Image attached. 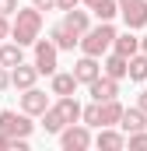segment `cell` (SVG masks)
Segmentation results:
<instances>
[{
	"instance_id": "1",
	"label": "cell",
	"mask_w": 147,
	"mask_h": 151,
	"mask_svg": "<svg viewBox=\"0 0 147 151\" xmlns=\"http://www.w3.org/2000/svg\"><path fill=\"white\" fill-rule=\"evenodd\" d=\"M39 35H42V11H39L35 4L32 7H18V14H14V21H11V39L14 42H21V46H35Z\"/></svg>"
},
{
	"instance_id": "2",
	"label": "cell",
	"mask_w": 147,
	"mask_h": 151,
	"mask_svg": "<svg viewBox=\"0 0 147 151\" xmlns=\"http://www.w3.org/2000/svg\"><path fill=\"white\" fill-rule=\"evenodd\" d=\"M116 28H112V21H102V25H91L84 35H81V53H88V56H102L105 49H112V42H116Z\"/></svg>"
},
{
	"instance_id": "3",
	"label": "cell",
	"mask_w": 147,
	"mask_h": 151,
	"mask_svg": "<svg viewBox=\"0 0 147 151\" xmlns=\"http://www.w3.org/2000/svg\"><path fill=\"white\" fill-rule=\"evenodd\" d=\"M60 144H63V151H88L95 144V137H91L88 123H70L60 130Z\"/></svg>"
},
{
	"instance_id": "4",
	"label": "cell",
	"mask_w": 147,
	"mask_h": 151,
	"mask_svg": "<svg viewBox=\"0 0 147 151\" xmlns=\"http://www.w3.org/2000/svg\"><path fill=\"white\" fill-rule=\"evenodd\" d=\"M32 127L35 123H32V116L25 113V109L21 113H14V109H4L0 113V134H7V137H28Z\"/></svg>"
},
{
	"instance_id": "5",
	"label": "cell",
	"mask_w": 147,
	"mask_h": 151,
	"mask_svg": "<svg viewBox=\"0 0 147 151\" xmlns=\"http://www.w3.org/2000/svg\"><path fill=\"white\" fill-rule=\"evenodd\" d=\"M56 56H60V46L53 42V39H39L35 42V67H39V74H56Z\"/></svg>"
},
{
	"instance_id": "6",
	"label": "cell",
	"mask_w": 147,
	"mask_h": 151,
	"mask_svg": "<svg viewBox=\"0 0 147 151\" xmlns=\"http://www.w3.org/2000/svg\"><path fill=\"white\" fill-rule=\"evenodd\" d=\"M119 14H123L126 28H133V32L144 28V25H147V0H130V4H123Z\"/></svg>"
},
{
	"instance_id": "7",
	"label": "cell",
	"mask_w": 147,
	"mask_h": 151,
	"mask_svg": "<svg viewBox=\"0 0 147 151\" xmlns=\"http://www.w3.org/2000/svg\"><path fill=\"white\" fill-rule=\"evenodd\" d=\"M88 91H91L95 102H112V99L119 95V81L109 77V74H102V77H95V81L88 84Z\"/></svg>"
},
{
	"instance_id": "8",
	"label": "cell",
	"mask_w": 147,
	"mask_h": 151,
	"mask_svg": "<svg viewBox=\"0 0 147 151\" xmlns=\"http://www.w3.org/2000/svg\"><path fill=\"white\" fill-rule=\"evenodd\" d=\"M74 74H77V81L81 84H91L95 77H102V63H98V56H81L77 63H74Z\"/></svg>"
},
{
	"instance_id": "9",
	"label": "cell",
	"mask_w": 147,
	"mask_h": 151,
	"mask_svg": "<svg viewBox=\"0 0 147 151\" xmlns=\"http://www.w3.org/2000/svg\"><path fill=\"white\" fill-rule=\"evenodd\" d=\"M21 109H25L28 116H42L46 109H49V95L39 91V88H28V91L21 95Z\"/></svg>"
},
{
	"instance_id": "10",
	"label": "cell",
	"mask_w": 147,
	"mask_h": 151,
	"mask_svg": "<svg viewBox=\"0 0 147 151\" xmlns=\"http://www.w3.org/2000/svg\"><path fill=\"white\" fill-rule=\"evenodd\" d=\"M102 74L116 77V81L130 77V56H123V53H116V49H112L109 56H105V63H102Z\"/></svg>"
},
{
	"instance_id": "11",
	"label": "cell",
	"mask_w": 147,
	"mask_h": 151,
	"mask_svg": "<svg viewBox=\"0 0 147 151\" xmlns=\"http://www.w3.org/2000/svg\"><path fill=\"white\" fill-rule=\"evenodd\" d=\"M35 77H39V67L32 63H18V67H11V84L14 88H21V91H28V88H35Z\"/></svg>"
},
{
	"instance_id": "12",
	"label": "cell",
	"mask_w": 147,
	"mask_h": 151,
	"mask_svg": "<svg viewBox=\"0 0 147 151\" xmlns=\"http://www.w3.org/2000/svg\"><path fill=\"white\" fill-rule=\"evenodd\" d=\"M95 144H98L102 151H119V148H126V137H123L119 130H112V127H98Z\"/></svg>"
},
{
	"instance_id": "13",
	"label": "cell",
	"mask_w": 147,
	"mask_h": 151,
	"mask_svg": "<svg viewBox=\"0 0 147 151\" xmlns=\"http://www.w3.org/2000/svg\"><path fill=\"white\" fill-rule=\"evenodd\" d=\"M49 39H53V42H56L60 49H74V46H81V35L74 32L70 25H63V21H60V25H53V32H49Z\"/></svg>"
},
{
	"instance_id": "14",
	"label": "cell",
	"mask_w": 147,
	"mask_h": 151,
	"mask_svg": "<svg viewBox=\"0 0 147 151\" xmlns=\"http://www.w3.org/2000/svg\"><path fill=\"white\" fill-rule=\"evenodd\" d=\"M119 127H123L126 134H133V130H147V113L140 109V106H133V109H123Z\"/></svg>"
},
{
	"instance_id": "15",
	"label": "cell",
	"mask_w": 147,
	"mask_h": 151,
	"mask_svg": "<svg viewBox=\"0 0 147 151\" xmlns=\"http://www.w3.org/2000/svg\"><path fill=\"white\" fill-rule=\"evenodd\" d=\"M91 14H98L102 21H112L116 14H119V0H81Z\"/></svg>"
},
{
	"instance_id": "16",
	"label": "cell",
	"mask_w": 147,
	"mask_h": 151,
	"mask_svg": "<svg viewBox=\"0 0 147 151\" xmlns=\"http://www.w3.org/2000/svg\"><path fill=\"white\" fill-rule=\"evenodd\" d=\"M77 84H81V81H77V74H63V70H56V74H53V95H56V99H60V95H74V91H77Z\"/></svg>"
},
{
	"instance_id": "17",
	"label": "cell",
	"mask_w": 147,
	"mask_h": 151,
	"mask_svg": "<svg viewBox=\"0 0 147 151\" xmlns=\"http://www.w3.org/2000/svg\"><path fill=\"white\" fill-rule=\"evenodd\" d=\"M112 49H116V53H123V56H137V53H140V39L133 35V28H126L123 35H116Z\"/></svg>"
},
{
	"instance_id": "18",
	"label": "cell",
	"mask_w": 147,
	"mask_h": 151,
	"mask_svg": "<svg viewBox=\"0 0 147 151\" xmlns=\"http://www.w3.org/2000/svg\"><path fill=\"white\" fill-rule=\"evenodd\" d=\"M63 25H70L77 35H84V32L91 28V18H88V11H77V7H74V11H63Z\"/></svg>"
},
{
	"instance_id": "19",
	"label": "cell",
	"mask_w": 147,
	"mask_h": 151,
	"mask_svg": "<svg viewBox=\"0 0 147 151\" xmlns=\"http://www.w3.org/2000/svg\"><path fill=\"white\" fill-rule=\"evenodd\" d=\"M21 42H0V63L4 67H18V63H25L21 60Z\"/></svg>"
},
{
	"instance_id": "20",
	"label": "cell",
	"mask_w": 147,
	"mask_h": 151,
	"mask_svg": "<svg viewBox=\"0 0 147 151\" xmlns=\"http://www.w3.org/2000/svg\"><path fill=\"white\" fill-rule=\"evenodd\" d=\"M42 127H46V134H60V130H63V127H70V123L60 116V109H56V106H49V109L42 113Z\"/></svg>"
},
{
	"instance_id": "21",
	"label": "cell",
	"mask_w": 147,
	"mask_h": 151,
	"mask_svg": "<svg viewBox=\"0 0 147 151\" xmlns=\"http://www.w3.org/2000/svg\"><path fill=\"white\" fill-rule=\"evenodd\" d=\"M119 119H123V106H119V99L102 102V127H116Z\"/></svg>"
},
{
	"instance_id": "22",
	"label": "cell",
	"mask_w": 147,
	"mask_h": 151,
	"mask_svg": "<svg viewBox=\"0 0 147 151\" xmlns=\"http://www.w3.org/2000/svg\"><path fill=\"white\" fill-rule=\"evenodd\" d=\"M130 81H147V53L130 56Z\"/></svg>"
},
{
	"instance_id": "23",
	"label": "cell",
	"mask_w": 147,
	"mask_h": 151,
	"mask_svg": "<svg viewBox=\"0 0 147 151\" xmlns=\"http://www.w3.org/2000/svg\"><path fill=\"white\" fill-rule=\"evenodd\" d=\"M88 127H102V102H91L88 109H84V116H81Z\"/></svg>"
},
{
	"instance_id": "24",
	"label": "cell",
	"mask_w": 147,
	"mask_h": 151,
	"mask_svg": "<svg viewBox=\"0 0 147 151\" xmlns=\"http://www.w3.org/2000/svg\"><path fill=\"white\" fill-rule=\"evenodd\" d=\"M126 144L133 151H147V130H133V134H126Z\"/></svg>"
},
{
	"instance_id": "25",
	"label": "cell",
	"mask_w": 147,
	"mask_h": 151,
	"mask_svg": "<svg viewBox=\"0 0 147 151\" xmlns=\"http://www.w3.org/2000/svg\"><path fill=\"white\" fill-rule=\"evenodd\" d=\"M0 14H18V0H0Z\"/></svg>"
},
{
	"instance_id": "26",
	"label": "cell",
	"mask_w": 147,
	"mask_h": 151,
	"mask_svg": "<svg viewBox=\"0 0 147 151\" xmlns=\"http://www.w3.org/2000/svg\"><path fill=\"white\" fill-rule=\"evenodd\" d=\"M4 88H11V67L0 63V91H4Z\"/></svg>"
},
{
	"instance_id": "27",
	"label": "cell",
	"mask_w": 147,
	"mask_h": 151,
	"mask_svg": "<svg viewBox=\"0 0 147 151\" xmlns=\"http://www.w3.org/2000/svg\"><path fill=\"white\" fill-rule=\"evenodd\" d=\"M11 35V21H7V14H0V39Z\"/></svg>"
},
{
	"instance_id": "28",
	"label": "cell",
	"mask_w": 147,
	"mask_h": 151,
	"mask_svg": "<svg viewBox=\"0 0 147 151\" xmlns=\"http://www.w3.org/2000/svg\"><path fill=\"white\" fill-rule=\"evenodd\" d=\"M77 4H81V0H56V7H60V11H74Z\"/></svg>"
},
{
	"instance_id": "29",
	"label": "cell",
	"mask_w": 147,
	"mask_h": 151,
	"mask_svg": "<svg viewBox=\"0 0 147 151\" xmlns=\"http://www.w3.org/2000/svg\"><path fill=\"white\" fill-rule=\"evenodd\" d=\"M39 11H49V7H56V0H32Z\"/></svg>"
},
{
	"instance_id": "30",
	"label": "cell",
	"mask_w": 147,
	"mask_h": 151,
	"mask_svg": "<svg viewBox=\"0 0 147 151\" xmlns=\"http://www.w3.org/2000/svg\"><path fill=\"white\" fill-rule=\"evenodd\" d=\"M11 144H14V137H7V134H0V151H11Z\"/></svg>"
},
{
	"instance_id": "31",
	"label": "cell",
	"mask_w": 147,
	"mask_h": 151,
	"mask_svg": "<svg viewBox=\"0 0 147 151\" xmlns=\"http://www.w3.org/2000/svg\"><path fill=\"white\" fill-rule=\"evenodd\" d=\"M137 106H140V109L147 113V91H140V99H137Z\"/></svg>"
},
{
	"instance_id": "32",
	"label": "cell",
	"mask_w": 147,
	"mask_h": 151,
	"mask_svg": "<svg viewBox=\"0 0 147 151\" xmlns=\"http://www.w3.org/2000/svg\"><path fill=\"white\" fill-rule=\"evenodd\" d=\"M140 53H147V35H140Z\"/></svg>"
}]
</instances>
